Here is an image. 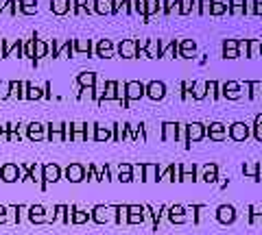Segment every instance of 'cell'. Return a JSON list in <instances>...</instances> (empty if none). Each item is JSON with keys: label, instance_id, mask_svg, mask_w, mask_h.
<instances>
[{"label": "cell", "instance_id": "1", "mask_svg": "<svg viewBox=\"0 0 262 235\" xmlns=\"http://www.w3.org/2000/svg\"><path fill=\"white\" fill-rule=\"evenodd\" d=\"M206 137V124L203 122H190L186 124V148H190V144H197Z\"/></svg>", "mask_w": 262, "mask_h": 235}, {"label": "cell", "instance_id": "2", "mask_svg": "<svg viewBox=\"0 0 262 235\" xmlns=\"http://www.w3.org/2000/svg\"><path fill=\"white\" fill-rule=\"evenodd\" d=\"M221 98H227V101H241L243 98V87L238 81H225L221 83Z\"/></svg>", "mask_w": 262, "mask_h": 235}, {"label": "cell", "instance_id": "3", "mask_svg": "<svg viewBox=\"0 0 262 235\" xmlns=\"http://www.w3.org/2000/svg\"><path fill=\"white\" fill-rule=\"evenodd\" d=\"M206 137H210L212 142H225L227 139V124H223V122L206 124Z\"/></svg>", "mask_w": 262, "mask_h": 235}, {"label": "cell", "instance_id": "4", "mask_svg": "<svg viewBox=\"0 0 262 235\" xmlns=\"http://www.w3.org/2000/svg\"><path fill=\"white\" fill-rule=\"evenodd\" d=\"M249 135H251V131L245 122H234V124H229V129H227V137L234 139V142H247Z\"/></svg>", "mask_w": 262, "mask_h": 235}, {"label": "cell", "instance_id": "5", "mask_svg": "<svg viewBox=\"0 0 262 235\" xmlns=\"http://www.w3.org/2000/svg\"><path fill=\"white\" fill-rule=\"evenodd\" d=\"M238 218L236 209H234L232 205H219L216 207V220H219L221 224H225V227H229V224H234Z\"/></svg>", "mask_w": 262, "mask_h": 235}, {"label": "cell", "instance_id": "6", "mask_svg": "<svg viewBox=\"0 0 262 235\" xmlns=\"http://www.w3.org/2000/svg\"><path fill=\"white\" fill-rule=\"evenodd\" d=\"M144 94H149L151 101H162L166 96V85L162 81H151V83L144 87Z\"/></svg>", "mask_w": 262, "mask_h": 235}, {"label": "cell", "instance_id": "7", "mask_svg": "<svg viewBox=\"0 0 262 235\" xmlns=\"http://www.w3.org/2000/svg\"><path fill=\"white\" fill-rule=\"evenodd\" d=\"M166 211H168V218L173 224H186L188 222V214H186V207L184 205H173Z\"/></svg>", "mask_w": 262, "mask_h": 235}, {"label": "cell", "instance_id": "8", "mask_svg": "<svg viewBox=\"0 0 262 235\" xmlns=\"http://www.w3.org/2000/svg\"><path fill=\"white\" fill-rule=\"evenodd\" d=\"M179 181L182 183H195L197 179V166L195 164H184L179 166Z\"/></svg>", "mask_w": 262, "mask_h": 235}, {"label": "cell", "instance_id": "9", "mask_svg": "<svg viewBox=\"0 0 262 235\" xmlns=\"http://www.w3.org/2000/svg\"><path fill=\"white\" fill-rule=\"evenodd\" d=\"M195 55H197V42L195 39H182V42H179V57L192 59Z\"/></svg>", "mask_w": 262, "mask_h": 235}, {"label": "cell", "instance_id": "10", "mask_svg": "<svg viewBox=\"0 0 262 235\" xmlns=\"http://www.w3.org/2000/svg\"><path fill=\"white\" fill-rule=\"evenodd\" d=\"M206 83L207 81H192V85H190V98L192 101H206L207 98Z\"/></svg>", "mask_w": 262, "mask_h": 235}, {"label": "cell", "instance_id": "11", "mask_svg": "<svg viewBox=\"0 0 262 235\" xmlns=\"http://www.w3.org/2000/svg\"><path fill=\"white\" fill-rule=\"evenodd\" d=\"M201 181H206L207 185L216 183V181H219V166H216V164H206V166H203Z\"/></svg>", "mask_w": 262, "mask_h": 235}, {"label": "cell", "instance_id": "12", "mask_svg": "<svg viewBox=\"0 0 262 235\" xmlns=\"http://www.w3.org/2000/svg\"><path fill=\"white\" fill-rule=\"evenodd\" d=\"M125 94H127V98H131V101L142 98L144 96V85L138 83V81H131V83L125 85Z\"/></svg>", "mask_w": 262, "mask_h": 235}, {"label": "cell", "instance_id": "13", "mask_svg": "<svg viewBox=\"0 0 262 235\" xmlns=\"http://www.w3.org/2000/svg\"><path fill=\"white\" fill-rule=\"evenodd\" d=\"M229 11V2L227 0H212L210 4V16L212 17H221Z\"/></svg>", "mask_w": 262, "mask_h": 235}, {"label": "cell", "instance_id": "14", "mask_svg": "<svg viewBox=\"0 0 262 235\" xmlns=\"http://www.w3.org/2000/svg\"><path fill=\"white\" fill-rule=\"evenodd\" d=\"M223 57L238 59V39H223Z\"/></svg>", "mask_w": 262, "mask_h": 235}, {"label": "cell", "instance_id": "15", "mask_svg": "<svg viewBox=\"0 0 262 235\" xmlns=\"http://www.w3.org/2000/svg\"><path fill=\"white\" fill-rule=\"evenodd\" d=\"M162 139H164V142L177 139V122H164V124H162Z\"/></svg>", "mask_w": 262, "mask_h": 235}, {"label": "cell", "instance_id": "16", "mask_svg": "<svg viewBox=\"0 0 262 235\" xmlns=\"http://www.w3.org/2000/svg\"><path fill=\"white\" fill-rule=\"evenodd\" d=\"M66 176H68V181H72V183H79V181H83V176H85L83 166H79V164H72L70 168L66 170Z\"/></svg>", "mask_w": 262, "mask_h": 235}, {"label": "cell", "instance_id": "17", "mask_svg": "<svg viewBox=\"0 0 262 235\" xmlns=\"http://www.w3.org/2000/svg\"><path fill=\"white\" fill-rule=\"evenodd\" d=\"M247 87H249L247 96L251 101H262V81H247Z\"/></svg>", "mask_w": 262, "mask_h": 235}, {"label": "cell", "instance_id": "18", "mask_svg": "<svg viewBox=\"0 0 262 235\" xmlns=\"http://www.w3.org/2000/svg\"><path fill=\"white\" fill-rule=\"evenodd\" d=\"M249 224L251 227H262V205L249 207Z\"/></svg>", "mask_w": 262, "mask_h": 235}, {"label": "cell", "instance_id": "19", "mask_svg": "<svg viewBox=\"0 0 262 235\" xmlns=\"http://www.w3.org/2000/svg\"><path fill=\"white\" fill-rule=\"evenodd\" d=\"M175 55H179V42L162 44V57H166V59H175Z\"/></svg>", "mask_w": 262, "mask_h": 235}, {"label": "cell", "instance_id": "20", "mask_svg": "<svg viewBox=\"0 0 262 235\" xmlns=\"http://www.w3.org/2000/svg\"><path fill=\"white\" fill-rule=\"evenodd\" d=\"M229 2V11L227 13H232V16H245V0H227Z\"/></svg>", "mask_w": 262, "mask_h": 235}, {"label": "cell", "instance_id": "21", "mask_svg": "<svg viewBox=\"0 0 262 235\" xmlns=\"http://www.w3.org/2000/svg\"><path fill=\"white\" fill-rule=\"evenodd\" d=\"M206 87H207V96H210L212 101H219L221 98V83L219 81H207Z\"/></svg>", "mask_w": 262, "mask_h": 235}, {"label": "cell", "instance_id": "22", "mask_svg": "<svg viewBox=\"0 0 262 235\" xmlns=\"http://www.w3.org/2000/svg\"><path fill=\"white\" fill-rule=\"evenodd\" d=\"M142 172H144V181H157V179H160V170H157L155 164L144 166Z\"/></svg>", "mask_w": 262, "mask_h": 235}, {"label": "cell", "instance_id": "23", "mask_svg": "<svg viewBox=\"0 0 262 235\" xmlns=\"http://www.w3.org/2000/svg\"><path fill=\"white\" fill-rule=\"evenodd\" d=\"M110 207H96V209H94V220H96V222H107V220H110Z\"/></svg>", "mask_w": 262, "mask_h": 235}, {"label": "cell", "instance_id": "24", "mask_svg": "<svg viewBox=\"0 0 262 235\" xmlns=\"http://www.w3.org/2000/svg\"><path fill=\"white\" fill-rule=\"evenodd\" d=\"M44 179L46 181H59V168H57L55 164L46 166V168H44Z\"/></svg>", "mask_w": 262, "mask_h": 235}, {"label": "cell", "instance_id": "25", "mask_svg": "<svg viewBox=\"0 0 262 235\" xmlns=\"http://www.w3.org/2000/svg\"><path fill=\"white\" fill-rule=\"evenodd\" d=\"M120 55L123 57H135V44L133 42H123L120 44Z\"/></svg>", "mask_w": 262, "mask_h": 235}, {"label": "cell", "instance_id": "26", "mask_svg": "<svg viewBox=\"0 0 262 235\" xmlns=\"http://www.w3.org/2000/svg\"><path fill=\"white\" fill-rule=\"evenodd\" d=\"M256 172H258V164L256 161H249V164L243 166V174L249 176V179H256Z\"/></svg>", "mask_w": 262, "mask_h": 235}, {"label": "cell", "instance_id": "27", "mask_svg": "<svg viewBox=\"0 0 262 235\" xmlns=\"http://www.w3.org/2000/svg\"><path fill=\"white\" fill-rule=\"evenodd\" d=\"M238 57L249 59V39H238Z\"/></svg>", "mask_w": 262, "mask_h": 235}, {"label": "cell", "instance_id": "28", "mask_svg": "<svg viewBox=\"0 0 262 235\" xmlns=\"http://www.w3.org/2000/svg\"><path fill=\"white\" fill-rule=\"evenodd\" d=\"M254 137H256V142L262 144V114L256 116V122H254Z\"/></svg>", "mask_w": 262, "mask_h": 235}, {"label": "cell", "instance_id": "29", "mask_svg": "<svg viewBox=\"0 0 262 235\" xmlns=\"http://www.w3.org/2000/svg\"><path fill=\"white\" fill-rule=\"evenodd\" d=\"M160 9H162L160 0H147V17H149V16H155Z\"/></svg>", "mask_w": 262, "mask_h": 235}, {"label": "cell", "instance_id": "30", "mask_svg": "<svg viewBox=\"0 0 262 235\" xmlns=\"http://www.w3.org/2000/svg\"><path fill=\"white\" fill-rule=\"evenodd\" d=\"M260 57V39H249V59Z\"/></svg>", "mask_w": 262, "mask_h": 235}, {"label": "cell", "instance_id": "31", "mask_svg": "<svg viewBox=\"0 0 262 235\" xmlns=\"http://www.w3.org/2000/svg\"><path fill=\"white\" fill-rule=\"evenodd\" d=\"M53 11L55 13H66L68 11V0H53Z\"/></svg>", "mask_w": 262, "mask_h": 235}, {"label": "cell", "instance_id": "32", "mask_svg": "<svg viewBox=\"0 0 262 235\" xmlns=\"http://www.w3.org/2000/svg\"><path fill=\"white\" fill-rule=\"evenodd\" d=\"M190 13H192L190 0H179V16H190Z\"/></svg>", "mask_w": 262, "mask_h": 235}, {"label": "cell", "instance_id": "33", "mask_svg": "<svg viewBox=\"0 0 262 235\" xmlns=\"http://www.w3.org/2000/svg\"><path fill=\"white\" fill-rule=\"evenodd\" d=\"M18 179V168L16 166H7L4 168V181H16Z\"/></svg>", "mask_w": 262, "mask_h": 235}, {"label": "cell", "instance_id": "34", "mask_svg": "<svg viewBox=\"0 0 262 235\" xmlns=\"http://www.w3.org/2000/svg\"><path fill=\"white\" fill-rule=\"evenodd\" d=\"M110 2H112V0H96V11H101V13H110V11H112Z\"/></svg>", "mask_w": 262, "mask_h": 235}, {"label": "cell", "instance_id": "35", "mask_svg": "<svg viewBox=\"0 0 262 235\" xmlns=\"http://www.w3.org/2000/svg\"><path fill=\"white\" fill-rule=\"evenodd\" d=\"M210 4L212 0H201L199 2V16H210Z\"/></svg>", "mask_w": 262, "mask_h": 235}, {"label": "cell", "instance_id": "36", "mask_svg": "<svg viewBox=\"0 0 262 235\" xmlns=\"http://www.w3.org/2000/svg\"><path fill=\"white\" fill-rule=\"evenodd\" d=\"M98 55H101V57H110L112 55V44L110 42H101V46H98Z\"/></svg>", "mask_w": 262, "mask_h": 235}, {"label": "cell", "instance_id": "37", "mask_svg": "<svg viewBox=\"0 0 262 235\" xmlns=\"http://www.w3.org/2000/svg\"><path fill=\"white\" fill-rule=\"evenodd\" d=\"M135 11H138V13H142V16L144 17H147V0H135Z\"/></svg>", "mask_w": 262, "mask_h": 235}, {"label": "cell", "instance_id": "38", "mask_svg": "<svg viewBox=\"0 0 262 235\" xmlns=\"http://www.w3.org/2000/svg\"><path fill=\"white\" fill-rule=\"evenodd\" d=\"M177 139L186 144V124H179V122H177Z\"/></svg>", "mask_w": 262, "mask_h": 235}, {"label": "cell", "instance_id": "39", "mask_svg": "<svg viewBox=\"0 0 262 235\" xmlns=\"http://www.w3.org/2000/svg\"><path fill=\"white\" fill-rule=\"evenodd\" d=\"M190 85L192 83H188V81H184V83H182V98H184V101H188V98H190Z\"/></svg>", "mask_w": 262, "mask_h": 235}, {"label": "cell", "instance_id": "40", "mask_svg": "<svg viewBox=\"0 0 262 235\" xmlns=\"http://www.w3.org/2000/svg\"><path fill=\"white\" fill-rule=\"evenodd\" d=\"M31 218H33L35 222H42V220H44V209H42V207H35V209H33V216H31Z\"/></svg>", "mask_w": 262, "mask_h": 235}, {"label": "cell", "instance_id": "41", "mask_svg": "<svg viewBox=\"0 0 262 235\" xmlns=\"http://www.w3.org/2000/svg\"><path fill=\"white\" fill-rule=\"evenodd\" d=\"M118 211H120V214H118V222H127V218H129V207H118Z\"/></svg>", "mask_w": 262, "mask_h": 235}, {"label": "cell", "instance_id": "42", "mask_svg": "<svg viewBox=\"0 0 262 235\" xmlns=\"http://www.w3.org/2000/svg\"><path fill=\"white\" fill-rule=\"evenodd\" d=\"M254 2L256 0H245V16H254Z\"/></svg>", "mask_w": 262, "mask_h": 235}, {"label": "cell", "instance_id": "43", "mask_svg": "<svg viewBox=\"0 0 262 235\" xmlns=\"http://www.w3.org/2000/svg\"><path fill=\"white\" fill-rule=\"evenodd\" d=\"M72 220H75L76 224H81V222H85V220H88V214H85V211H76V216Z\"/></svg>", "mask_w": 262, "mask_h": 235}, {"label": "cell", "instance_id": "44", "mask_svg": "<svg viewBox=\"0 0 262 235\" xmlns=\"http://www.w3.org/2000/svg\"><path fill=\"white\" fill-rule=\"evenodd\" d=\"M81 83H83V85H92L94 83V74H81Z\"/></svg>", "mask_w": 262, "mask_h": 235}, {"label": "cell", "instance_id": "45", "mask_svg": "<svg viewBox=\"0 0 262 235\" xmlns=\"http://www.w3.org/2000/svg\"><path fill=\"white\" fill-rule=\"evenodd\" d=\"M31 137H42V126L33 124V129H31Z\"/></svg>", "mask_w": 262, "mask_h": 235}, {"label": "cell", "instance_id": "46", "mask_svg": "<svg viewBox=\"0 0 262 235\" xmlns=\"http://www.w3.org/2000/svg\"><path fill=\"white\" fill-rule=\"evenodd\" d=\"M254 16H262V0L254 2Z\"/></svg>", "mask_w": 262, "mask_h": 235}, {"label": "cell", "instance_id": "47", "mask_svg": "<svg viewBox=\"0 0 262 235\" xmlns=\"http://www.w3.org/2000/svg\"><path fill=\"white\" fill-rule=\"evenodd\" d=\"M107 137H110V133H107V131H103V129L96 131V139H107Z\"/></svg>", "mask_w": 262, "mask_h": 235}, {"label": "cell", "instance_id": "48", "mask_svg": "<svg viewBox=\"0 0 262 235\" xmlns=\"http://www.w3.org/2000/svg\"><path fill=\"white\" fill-rule=\"evenodd\" d=\"M170 4H173V0H164V13L166 16H170Z\"/></svg>", "mask_w": 262, "mask_h": 235}, {"label": "cell", "instance_id": "49", "mask_svg": "<svg viewBox=\"0 0 262 235\" xmlns=\"http://www.w3.org/2000/svg\"><path fill=\"white\" fill-rule=\"evenodd\" d=\"M254 181H258V183H262V161L258 164V172H256V179Z\"/></svg>", "mask_w": 262, "mask_h": 235}, {"label": "cell", "instance_id": "50", "mask_svg": "<svg viewBox=\"0 0 262 235\" xmlns=\"http://www.w3.org/2000/svg\"><path fill=\"white\" fill-rule=\"evenodd\" d=\"M79 50H90V44H85V42H79Z\"/></svg>", "mask_w": 262, "mask_h": 235}, {"label": "cell", "instance_id": "51", "mask_svg": "<svg viewBox=\"0 0 262 235\" xmlns=\"http://www.w3.org/2000/svg\"><path fill=\"white\" fill-rule=\"evenodd\" d=\"M260 57H262V39H260Z\"/></svg>", "mask_w": 262, "mask_h": 235}]
</instances>
